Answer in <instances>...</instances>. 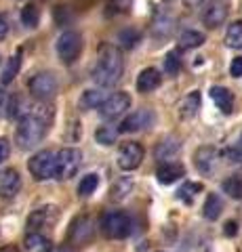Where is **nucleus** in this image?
I'll return each mask as SVG.
<instances>
[{
    "instance_id": "1",
    "label": "nucleus",
    "mask_w": 242,
    "mask_h": 252,
    "mask_svg": "<svg viewBox=\"0 0 242 252\" xmlns=\"http://www.w3.org/2000/svg\"><path fill=\"white\" fill-rule=\"evenodd\" d=\"M53 116H55L53 107L49 103H42V101H38L36 105L30 107V112L19 118V126H17V132H15L17 147L23 149V152L34 149L49 132Z\"/></svg>"
},
{
    "instance_id": "2",
    "label": "nucleus",
    "mask_w": 242,
    "mask_h": 252,
    "mask_svg": "<svg viewBox=\"0 0 242 252\" xmlns=\"http://www.w3.org/2000/svg\"><path fill=\"white\" fill-rule=\"evenodd\" d=\"M124 74V59L122 53L112 44L101 46V51L97 55V61L93 63L91 78L99 89H110L122 78Z\"/></svg>"
},
{
    "instance_id": "3",
    "label": "nucleus",
    "mask_w": 242,
    "mask_h": 252,
    "mask_svg": "<svg viewBox=\"0 0 242 252\" xmlns=\"http://www.w3.org/2000/svg\"><path fill=\"white\" fill-rule=\"evenodd\" d=\"M101 231L112 240H124L133 231V220L122 210H107L101 217Z\"/></svg>"
},
{
    "instance_id": "4",
    "label": "nucleus",
    "mask_w": 242,
    "mask_h": 252,
    "mask_svg": "<svg viewBox=\"0 0 242 252\" xmlns=\"http://www.w3.org/2000/svg\"><path fill=\"white\" fill-rule=\"evenodd\" d=\"M55 51H57V57L64 65H74L82 53V36L74 30L64 32V34L57 38Z\"/></svg>"
},
{
    "instance_id": "5",
    "label": "nucleus",
    "mask_w": 242,
    "mask_h": 252,
    "mask_svg": "<svg viewBox=\"0 0 242 252\" xmlns=\"http://www.w3.org/2000/svg\"><path fill=\"white\" fill-rule=\"evenodd\" d=\"M80 164H82L80 149L64 147L61 152H57V158H55V179L59 181L72 179L78 172V168H80Z\"/></svg>"
},
{
    "instance_id": "6",
    "label": "nucleus",
    "mask_w": 242,
    "mask_h": 252,
    "mask_svg": "<svg viewBox=\"0 0 242 252\" xmlns=\"http://www.w3.org/2000/svg\"><path fill=\"white\" fill-rule=\"evenodd\" d=\"M28 91L36 101H51L57 93V78L51 72H36L32 78L28 80Z\"/></svg>"
},
{
    "instance_id": "7",
    "label": "nucleus",
    "mask_w": 242,
    "mask_h": 252,
    "mask_svg": "<svg viewBox=\"0 0 242 252\" xmlns=\"http://www.w3.org/2000/svg\"><path fill=\"white\" fill-rule=\"evenodd\" d=\"M55 158H57V154L49 152V149H42V152H38L30 158L28 170H30V175L34 177V181L55 179Z\"/></svg>"
},
{
    "instance_id": "8",
    "label": "nucleus",
    "mask_w": 242,
    "mask_h": 252,
    "mask_svg": "<svg viewBox=\"0 0 242 252\" xmlns=\"http://www.w3.org/2000/svg\"><path fill=\"white\" fill-rule=\"evenodd\" d=\"M57 220H59V208L55 206V204H46V206L36 208L32 215L28 217V229L40 233L42 229L55 227Z\"/></svg>"
},
{
    "instance_id": "9",
    "label": "nucleus",
    "mask_w": 242,
    "mask_h": 252,
    "mask_svg": "<svg viewBox=\"0 0 242 252\" xmlns=\"http://www.w3.org/2000/svg\"><path fill=\"white\" fill-rule=\"evenodd\" d=\"M143 162V147L135 143V141H127V143H122L120 149H118V156H116V164H118V168L124 170V172H131L141 166Z\"/></svg>"
},
{
    "instance_id": "10",
    "label": "nucleus",
    "mask_w": 242,
    "mask_h": 252,
    "mask_svg": "<svg viewBox=\"0 0 242 252\" xmlns=\"http://www.w3.org/2000/svg\"><path fill=\"white\" fill-rule=\"evenodd\" d=\"M129 109H131V94L118 91V93H114L107 97V101L101 105L99 114L104 120H118V118H122Z\"/></svg>"
},
{
    "instance_id": "11",
    "label": "nucleus",
    "mask_w": 242,
    "mask_h": 252,
    "mask_svg": "<svg viewBox=\"0 0 242 252\" xmlns=\"http://www.w3.org/2000/svg\"><path fill=\"white\" fill-rule=\"evenodd\" d=\"M156 122V116L152 109L141 107L137 112L129 114L118 126V132H139V130H145V128H152Z\"/></svg>"
},
{
    "instance_id": "12",
    "label": "nucleus",
    "mask_w": 242,
    "mask_h": 252,
    "mask_svg": "<svg viewBox=\"0 0 242 252\" xmlns=\"http://www.w3.org/2000/svg\"><path fill=\"white\" fill-rule=\"evenodd\" d=\"M21 191V175L15 168L0 170V198L11 200Z\"/></svg>"
},
{
    "instance_id": "13",
    "label": "nucleus",
    "mask_w": 242,
    "mask_h": 252,
    "mask_svg": "<svg viewBox=\"0 0 242 252\" xmlns=\"http://www.w3.org/2000/svg\"><path fill=\"white\" fill-rule=\"evenodd\" d=\"M194 162H196V168L202 172V175L210 177L217 170V164H219V152L210 145H205L194 154Z\"/></svg>"
},
{
    "instance_id": "14",
    "label": "nucleus",
    "mask_w": 242,
    "mask_h": 252,
    "mask_svg": "<svg viewBox=\"0 0 242 252\" xmlns=\"http://www.w3.org/2000/svg\"><path fill=\"white\" fill-rule=\"evenodd\" d=\"M225 19H228V4L221 2V0H213V2H208L207 9L202 11V23H205L207 28H210V30L219 28Z\"/></svg>"
},
{
    "instance_id": "15",
    "label": "nucleus",
    "mask_w": 242,
    "mask_h": 252,
    "mask_svg": "<svg viewBox=\"0 0 242 252\" xmlns=\"http://www.w3.org/2000/svg\"><path fill=\"white\" fill-rule=\"evenodd\" d=\"M160 82H162V76H160L158 69L156 67H145L137 76V91L143 93V94L154 93L160 86Z\"/></svg>"
},
{
    "instance_id": "16",
    "label": "nucleus",
    "mask_w": 242,
    "mask_h": 252,
    "mask_svg": "<svg viewBox=\"0 0 242 252\" xmlns=\"http://www.w3.org/2000/svg\"><path fill=\"white\" fill-rule=\"evenodd\" d=\"M183 175H185V166L179 162H165L162 166H158V170H156L158 183H162V185L175 183V181H179Z\"/></svg>"
},
{
    "instance_id": "17",
    "label": "nucleus",
    "mask_w": 242,
    "mask_h": 252,
    "mask_svg": "<svg viewBox=\"0 0 242 252\" xmlns=\"http://www.w3.org/2000/svg\"><path fill=\"white\" fill-rule=\"evenodd\" d=\"M93 231H95L93 220L89 217H80V219H76L72 223V229H69V240L76 242V244H84V242L91 240Z\"/></svg>"
},
{
    "instance_id": "18",
    "label": "nucleus",
    "mask_w": 242,
    "mask_h": 252,
    "mask_svg": "<svg viewBox=\"0 0 242 252\" xmlns=\"http://www.w3.org/2000/svg\"><path fill=\"white\" fill-rule=\"evenodd\" d=\"M23 250L26 252H51L53 250V242L42 233L30 231L26 238H23Z\"/></svg>"
},
{
    "instance_id": "19",
    "label": "nucleus",
    "mask_w": 242,
    "mask_h": 252,
    "mask_svg": "<svg viewBox=\"0 0 242 252\" xmlns=\"http://www.w3.org/2000/svg\"><path fill=\"white\" fill-rule=\"evenodd\" d=\"M210 99H213V103L219 107L223 114L234 112V94L230 89H225V86H213V89H210Z\"/></svg>"
},
{
    "instance_id": "20",
    "label": "nucleus",
    "mask_w": 242,
    "mask_h": 252,
    "mask_svg": "<svg viewBox=\"0 0 242 252\" xmlns=\"http://www.w3.org/2000/svg\"><path fill=\"white\" fill-rule=\"evenodd\" d=\"M200 109V93L198 91H192L190 94H185L181 99V103H179V118L181 120H190L198 114Z\"/></svg>"
},
{
    "instance_id": "21",
    "label": "nucleus",
    "mask_w": 242,
    "mask_h": 252,
    "mask_svg": "<svg viewBox=\"0 0 242 252\" xmlns=\"http://www.w3.org/2000/svg\"><path fill=\"white\" fill-rule=\"evenodd\" d=\"M105 101H107V97H105L104 89H89V91L82 93L80 107H84V109H101V105H104Z\"/></svg>"
},
{
    "instance_id": "22",
    "label": "nucleus",
    "mask_w": 242,
    "mask_h": 252,
    "mask_svg": "<svg viewBox=\"0 0 242 252\" xmlns=\"http://www.w3.org/2000/svg\"><path fill=\"white\" fill-rule=\"evenodd\" d=\"M221 210H223V202H221V198H219L217 193H208V195H207V200H205V206H202V215H205V219H208V220L219 219Z\"/></svg>"
},
{
    "instance_id": "23",
    "label": "nucleus",
    "mask_w": 242,
    "mask_h": 252,
    "mask_svg": "<svg viewBox=\"0 0 242 252\" xmlns=\"http://www.w3.org/2000/svg\"><path fill=\"white\" fill-rule=\"evenodd\" d=\"M205 44V34L198 30H183L179 34V46L181 49H198Z\"/></svg>"
},
{
    "instance_id": "24",
    "label": "nucleus",
    "mask_w": 242,
    "mask_h": 252,
    "mask_svg": "<svg viewBox=\"0 0 242 252\" xmlns=\"http://www.w3.org/2000/svg\"><path fill=\"white\" fill-rule=\"evenodd\" d=\"M225 44L230 49H242V19L230 23L228 32H225Z\"/></svg>"
},
{
    "instance_id": "25",
    "label": "nucleus",
    "mask_w": 242,
    "mask_h": 252,
    "mask_svg": "<svg viewBox=\"0 0 242 252\" xmlns=\"http://www.w3.org/2000/svg\"><path fill=\"white\" fill-rule=\"evenodd\" d=\"M177 149H179V143L173 137L162 139L158 147H156V158H158V160H171V158L177 154Z\"/></svg>"
},
{
    "instance_id": "26",
    "label": "nucleus",
    "mask_w": 242,
    "mask_h": 252,
    "mask_svg": "<svg viewBox=\"0 0 242 252\" xmlns=\"http://www.w3.org/2000/svg\"><path fill=\"white\" fill-rule=\"evenodd\" d=\"M223 191L234 200H242V175H232L223 181Z\"/></svg>"
},
{
    "instance_id": "27",
    "label": "nucleus",
    "mask_w": 242,
    "mask_h": 252,
    "mask_svg": "<svg viewBox=\"0 0 242 252\" xmlns=\"http://www.w3.org/2000/svg\"><path fill=\"white\" fill-rule=\"evenodd\" d=\"M131 189H133V181L127 179V177H122V179H118V181H116V183L112 185L110 198L116 200V202H120V200H124V198H127V195L131 193Z\"/></svg>"
},
{
    "instance_id": "28",
    "label": "nucleus",
    "mask_w": 242,
    "mask_h": 252,
    "mask_svg": "<svg viewBox=\"0 0 242 252\" xmlns=\"http://www.w3.org/2000/svg\"><path fill=\"white\" fill-rule=\"evenodd\" d=\"M19 67H21V53L17 51L9 59V63H6V67H4V72H2V84H11L15 80V76L19 74Z\"/></svg>"
},
{
    "instance_id": "29",
    "label": "nucleus",
    "mask_w": 242,
    "mask_h": 252,
    "mask_svg": "<svg viewBox=\"0 0 242 252\" xmlns=\"http://www.w3.org/2000/svg\"><path fill=\"white\" fill-rule=\"evenodd\" d=\"M97 187H99V175H95V172H89V175H84L80 179V183H78V195L87 198V195H91Z\"/></svg>"
},
{
    "instance_id": "30",
    "label": "nucleus",
    "mask_w": 242,
    "mask_h": 252,
    "mask_svg": "<svg viewBox=\"0 0 242 252\" xmlns=\"http://www.w3.org/2000/svg\"><path fill=\"white\" fill-rule=\"evenodd\" d=\"M38 21H40V11H38L36 4H26L21 9V23L26 28H36Z\"/></svg>"
},
{
    "instance_id": "31",
    "label": "nucleus",
    "mask_w": 242,
    "mask_h": 252,
    "mask_svg": "<svg viewBox=\"0 0 242 252\" xmlns=\"http://www.w3.org/2000/svg\"><path fill=\"white\" fill-rule=\"evenodd\" d=\"M200 191H202V185H200V183H185V185L179 187L177 198H179V200H183V202H187V204H192L194 198H196Z\"/></svg>"
},
{
    "instance_id": "32",
    "label": "nucleus",
    "mask_w": 242,
    "mask_h": 252,
    "mask_svg": "<svg viewBox=\"0 0 242 252\" xmlns=\"http://www.w3.org/2000/svg\"><path fill=\"white\" fill-rule=\"evenodd\" d=\"M116 137H118V130H116L114 126H101V128H97V132H95L97 143H101V145H114Z\"/></svg>"
},
{
    "instance_id": "33",
    "label": "nucleus",
    "mask_w": 242,
    "mask_h": 252,
    "mask_svg": "<svg viewBox=\"0 0 242 252\" xmlns=\"http://www.w3.org/2000/svg\"><path fill=\"white\" fill-rule=\"evenodd\" d=\"M179 69H181V59H179V53L177 51H169L165 55V72L169 76H175Z\"/></svg>"
},
{
    "instance_id": "34",
    "label": "nucleus",
    "mask_w": 242,
    "mask_h": 252,
    "mask_svg": "<svg viewBox=\"0 0 242 252\" xmlns=\"http://www.w3.org/2000/svg\"><path fill=\"white\" fill-rule=\"evenodd\" d=\"M118 38H120V42H122L124 49H135L137 42L141 40V34H139L137 30H124V32H120Z\"/></svg>"
},
{
    "instance_id": "35",
    "label": "nucleus",
    "mask_w": 242,
    "mask_h": 252,
    "mask_svg": "<svg viewBox=\"0 0 242 252\" xmlns=\"http://www.w3.org/2000/svg\"><path fill=\"white\" fill-rule=\"evenodd\" d=\"M133 0H110L107 2V15H122L131 9Z\"/></svg>"
},
{
    "instance_id": "36",
    "label": "nucleus",
    "mask_w": 242,
    "mask_h": 252,
    "mask_svg": "<svg viewBox=\"0 0 242 252\" xmlns=\"http://www.w3.org/2000/svg\"><path fill=\"white\" fill-rule=\"evenodd\" d=\"M21 114V99L17 97V94H13L11 101H9V112H6V116L9 118H17Z\"/></svg>"
},
{
    "instance_id": "37",
    "label": "nucleus",
    "mask_w": 242,
    "mask_h": 252,
    "mask_svg": "<svg viewBox=\"0 0 242 252\" xmlns=\"http://www.w3.org/2000/svg\"><path fill=\"white\" fill-rule=\"evenodd\" d=\"M230 162H236V164H242V135L238 139V143L230 149Z\"/></svg>"
},
{
    "instance_id": "38",
    "label": "nucleus",
    "mask_w": 242,
    "mask_h": 252,
    "mask_svg": "<svg viewBox=\"0 0 242 252\" xmlns=\"http://www.w3.org/2000/svg\"><path fill=\"white\" fill-rule=\"evenodd\" d=\"M9 154H11V143H9V139L0 137V164L9 160Z\"/></svg>"
},
{
    "instance_id": "39",
    "label": "nucleus",
    "mask_w": 242,
    "mask_h": 252,
    "mask_svg": "<svg viewBox=\"0 0 242 252\" xmlns=\"http://www.w3.org/2000/svg\"><path fill=\"white\" fill-rule=\"evenodd\" d=\"M230 76H232V78H242V57L232 59V65H230Z\"/></svg>"
},
{
    "instance_id": "40",
    "label": "nucleus",
    "mask_w": 242,
    "mask_h": 252,
    "mask_svg": "<svg viewBox=\"0 0 242 252\" xmlns=\"http://www.w3.org/2000/svg\"><path fill=\"white\" fill-rule=\"evenodd\" d=\"M223 233L228 235V238H232V235H236V233H238V223H236V220H228V223H225Z\"/></svg>"
},
{
    "instance_id": "41",
    "label": "nucleus",
    "mask_w": 242,
    "mask_h": 252,
    "mask_svg": "<svg viewBox=\"0 0 242 252\" xmlns=\"http://www.w3.org/2000/svg\"><path fill=\"white\" fill-rule=\"evenodd\" d=\"M6 34H9V23H6L4 15H0V40H4Z\"/></svg>"
},
{
    "instance_id": "42",
    "label": "nucleus",
    "mask_w": 242,
    "mask_h": 252,
    "mask_svg": "<svg viewBox=\"0 0 242 252\" xmlns=\"http://www.w3.org/2000/svg\"><path fill=\"white\" fill-rule=\"evenodd\" d=\"M0 252H19V248H15V246H2V248H0Z\"/></svg>"
},
{
    "instance_id": "43",
    "label": "nucleus",
    "mask_w": 242,
    "mask_h": 252,
    "mask_svg": "<svg viewBox=\"0 0 242 252\" xmlns=\"http://www.w3.org/2000/svg\"><path fill=\"white\" fill-rule=\"evenodd\" d=\"M4 105V91H2V86H0V109H2Z\"/></svg>"
},
{
    "instance_id": "44",
    "label": "nucleus",
    "mask_w": 242,
    "mask_h": 252,
    "mask_svg": "<svg viewBox=\"0 0 242 252\" xmlns=\"http://www.w3.org/2000/svg\"><path fill=\"white\" fill-rule=\"evenodd\" d=\"M185 2H187V4H192V6H196V4H202L205 0H185Z\"/></svg>"
},
{
    "instance_id": "45",
    "label": "nucleus",
    "mask_w": 242,
    "mask_h": 252,
    "mask_svg": "<svg viewBox=\"0 0 242 252\" xmlns=\"http://www.w3.org/2000/svg\"><path fill=\"white\" fill-rule=\"evenodd\" d=\"M57 252H74V250H72V248H69V246H61V248H59Z\"/></svg>"
}]
</instances>
